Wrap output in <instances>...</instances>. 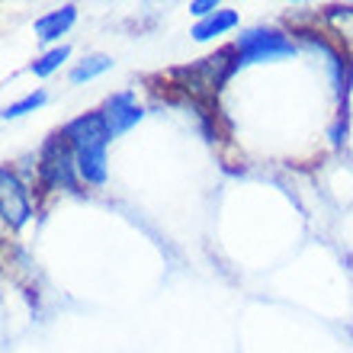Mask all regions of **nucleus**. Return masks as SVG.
I'll return each mask as SVG.
<instances>
[{
  "label": "nucleus",
  "instance_id": "9",
  "mask_svg": "<svg viewBox=\"0 0 353 353\" xmlns=\"http://www.w3.org/2000/svg\"><path fill=\"white\" fill-rule=\"evenodd\" d=\"M112 68L110 55H87L84 61H77L74 71H71V84H84V81H93V77L106 74Z\"/></svg>",
  "mask_w": 353,
  "mask_h": 353
},
{
  "label": "nucleus",
  "instance_id": "10",
  "mask_svg": "<svg viewBox=\"0 0 353 353\" xmlns=\"http://www.w3.org/2000/svg\"><path fill=\"white\" fill-rule=\"evenodd\" d=\"M68 55H71V48L68 46H58V48H52V52H46L42 58H36L32 65H29V71L36 77H48V74H55L58 68L68 61Z\"/></svg>",
  "mask_w": 353,
  "mask_h": 353
},
{
  "label": "nucleus",
  "instance_id": "8",
  "mask_svg": "<svg viewBox=\"0 0 353 353\" xmlns=\"http://www.w3.org/2000/svg\"><path fill=\"white\" fill-rule=\"evenodd\" d=\"M238 26V13L234 10H219V13H212V17L199 19L193 29H190V36L196 39V42H209V39L222 36V32H228V29Z\"/></svg>",
  "mask_w": 353,
  "mask_h": 353
},
{
  "label": "nucleus",
  "instance_id": "5",
  "mask_svg": "<svg viewBox=\"0 0 353 353\" xmlns=\"http://www.w3.org/2000/svg\"><path fill=\"white\" fill-rule=\"evenodd\" d=\"M0 215H3L7 228H23L29 222V215H32L26 186L19 183V176L10 168L0 170Z\"/></svg>",
  "mask_w": 353,
  "mask_h": 353
},
{
  "label": "nucleus",
  "instance_id": "11",
  "mask_svg": "<svg viewBox=\"0 0 353 353\" xmlns=\"http://www.w3.org/2000/svg\"><path fill=\"white\" fill-rule=\"evenodd\" d=\"M46 100H48V93L46 90H36V93H29V97H23V100H17V103H10L7 110H3V119H19V116H26V112H36L39 106H46Z\"/></svg>",
  "mask_w": 353,
  "mask_h": 353
},
{
  "label": "nucleus",
  "instance_id": "3",
  "mask_svg": "<svg viewBox=\"0 0 353 353\" xmlns=\"http://www.w3.org/2000/svg\"><path fill=\"white\" fill-rule=\"evenodd\" d=\"M234 52H238V68L241 65H257V61H276V58H289L296 55V46L292 39H286L276 29H244L238 42H234Z\"/></svg>",
  "mask_w": 353,
  "mask_h": 353
},
{
  "label": "nucleus",
  "instance_id": "6",
  "mask_svg": "<svg viewBox=\"0 0 353 353\" xmlns=\"http://www.w3.org/2000/svg\"><path fill=\"white\" fill-rule=\"evenodd\" d=\"M100 116H103V122H106L110 139H119V135H125V132L132 129V125H139L141 116H145V110L139 106V100H135V93L132 90H119L103 103Z\"/></svg>",
  "mask_w": 353,
  "mask_h": 353
},
{
  "label": "nucleus",
  "instance_id": "2",
  "mask_svg": "<svg viewBox=\"0 0 353 353\" xmlns=\"http://www.w3.org/2000/svg\"><path fill=\"white\" fill-rule=\"evenodd\" d=\"M39 180H42L46 190H71V193H81V170H77L74 151L68 145L65 132H55V135L42 145V154H39Z\"/></svg>",
  "mask_w": 353,
  "mask_h": 353
},
{
  "label": "nucleus",
  "instance_id": "4",
  "mask_svg": "<svg viewBox=\"0 0 353 353\" xmlns=\"http://www.w3.org/2000/svg\"><path fill=\"white\" fill-rule=\"evenodd\" d=\"M232 55H238V52H234V48H225L219 55L199 58L196 65L180 68L174 74L186 77V81H190V90H196V93H219V87H222L225 81L234 74V68H238V61H232Z\"/></svg>",
  "mask_w": 353,
  "mask_h": 353
},
{
  "label": "nucleus",
  "instance_id": "12",
  "mask_svg": "<svg viewBox=\"0 0 353 353\" xmlns=\"http://www.w3.org/2000/svg\"><path fill=\"white\" fill-rule=\"evenodd\" d=\"M190 13L205 19V17H212V13H219V7H215V0H193V3H190Z\"/></svg>",
  "mask_w": 353,
  "mask_h": 353
},
{
  "label": "nucleus",
  "instance_id": "1",
  "mask_svg": "<svg viewBox=\"0 0 353 353\" xmlns=\"http://www.w3.org/2000/svg\"><path fill=\"white\" fill-rule=\"evenodd\" d=\"M65 139L74 151L77 170H81V180L90 186H103L106 176H110V158H106V148H110V132H106V122H103L100 112H84L65 125Z\"/></svg>",
  "mask_w": 353,
  "mask_h": 353
},
{
  "label": "nucleus",
  "instance_id": "7",
  "mask_svg": "<svg viewBox=\"0 0 353 353\" xmlns=\"http://www.w3.org/2000/svg\"><path fill=\"white\" fill-rule=\"evenodd\" d=\"M74 19H77L74 3H65L61 10H52V13L36 19V39L39 42H55V39H61L68 29L74 26Z\"/></svg>",
  "mask_w": 353,
  "mask_h": 353
}]
</instances>
